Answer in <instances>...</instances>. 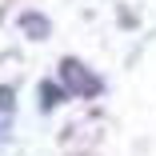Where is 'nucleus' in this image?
<instances>
[{
  "label": "nucleus",
  "mask_w": 156,
  "mask_h": 156,
  "mask_svg": "<svg viewBox=\"0 0 156 156\" xmlns=\"http://www.w3.org/2000/svg\"><path fill=\"white\" fill-rule=\"evenodd\" d=\"M60 84H68V92H76V96H96V92H100V76L88 72L76 56L60 60Z\"/></svg>",
  "instance_id": "nucleus-1"
},
{
  "label": "nucleus",
  "mask_w": 156,
  "mask_h": 156,
  "mask_svg": "<svg viewBox=\"0 0 156 156\" xmlns=\"http://www.w3.org/2000/svg\"><path fill=\"white\" fill-rule=\"evenodd\" d=\"M24 24H28V32H32V36H44V32H48L44 16H36V12H32V16H24Z\"/></svg>",
  "instance_id": "nucleus-2"
}]
</instances>
